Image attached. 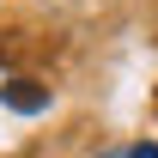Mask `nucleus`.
Here are the masks:
<instances>
[{
  "label": "nucleus",
  "mask_w": 158,
  "mask_h": 158,
  "mask_svg": "<svg viewBox=\"0 0 158 158\" xmlns=\"http://www.w3.org/2000/svg\"><path fill=\"white\" fill-rule=\"evenodd\" d=\"M140 158H158V152H152V146H140Z\"/></svg>",
  "instance_id": "nucleus-2"
},
{
  "label": "nucleus",
  "mask_w": 158,
  "mask_h": 158,
  "mask_svg": "<svg viewBox=\"0 0 158 158\" xmlns=\"http://www.w3.org/2000/svg\"><path fill=\"white\" fill-rule=\"evenodd\" d=\"M6 103H12V110H37V103H43V91L31 85V79H19V85H6Z\"/></svg>",
  "instance_id": "nucleus-1"
}]
</instances>
